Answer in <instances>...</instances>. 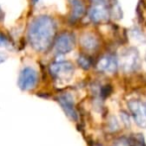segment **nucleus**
<instances>
[{"instance_id": "6", "label": "nucleus", "mask_w": 146, "mask_h": 146, "mask_svg": "<svg viewBox=\"0 0 146 146\" xmlns=\"http://www.w3.org/2000/svg\"><path fill=\"white\" fill-rule=\"evenodd\" d=\"M57 101L62 107L63 111L70 119L77 121L78 114L76 112L75 105H74V99L70 93H62L61 95L57 96Z\"/></svg>"}, {"instance_id": "12", "label": "nucleus", "mask_w": 146, "mask_h": 146, "mask_svg": "<svg viewBox=\"0 0 146 146\" xmlns=\"http://www.w3.org/2000/svg\"><path fill=\"white\" fill-rule=\"evenodd\" d=\"M77 62H78V64H79V66L81 67V68L85 69V70L89 69L90 66H91V60H90V58L87 55L80 54L79 56H78Z\"/></svg>"}, {"instance_id": "9", "label": "nucleus", "mask_w": 146, "mask_h": 146, "mask_svg": "<svg viewBox=\"0 0 146 146\" xmlns=\"http://www.w3.org/2000/svg\"><path fill=\"white\" fill-rule=\"evenodd\" d=\"M128 107L131 112L132 116H133L134 121L136 122L138 126L144 128L146 127V119H145V114L142 109L141 105H140L139 101L137 100H131L128 102Z\"/></svg>"}, {"instance_id": "15", "label": "nucleus", "mask_w": 146, "mask_h": 146, "mask_svg": "<svg viewBox=\"0 0 146 146\" xmlns=\"http://www.w3.org/2000/svg\"><path fill=\"white\" fill-rule=\"evenodd\" d=\"M9 43L8 39L4 36L3 34L0 33V47H4V46H7Z\"/></svg>"}, {"instance_id": "5", "label": "nucleus", "mask_w": 146, "mask_h": 146, "mask_svg": "<svg viewBox=\"0 0 146 146\" xmlns=\"http://www.w3.org/2000/svg\"><path fill=\"white\" fill-rule=\"evenodd\" d=\"M75 46V37L72 33L65 32L60 34L54 41V53L56 55H64L73 50Z\"/></svg>"}, {"instance_id": "14", "label": "nucleus", "mask_w": 146, "mask_h": 146, "mask_svg": "<svg viewBox=\"0 0 146 146\" xmlns=\"http://www.w3.org/2000/svg\"><path fill=\"white\" fill-rule=\"evenodd\" d=\"M118 127H119V125H118V122H117V120H116V118L112 117L111 120L109 121V129L111 130V131H115V130L118 129Z\"/></svg>"}, {"instance_id": "4", "label": "nucleus", "mask_w": 146, "mask_h": 146, "mask_svg": "<svg viewBox=\"0 0 146 146\" xmlns=\"http://www.w3.org/2000/svg\"><path fill=\"white\" fill-rule=\"evenodd\" d=\"M38 82V73L34 68L26 66L20 71L18 77V86L23 91L32 90Z\"/></svg>"}, {"instance_id": "1", "label": "nucleus", "mask_w": 146, "mask_h": 146, "mask_svg": "<svg viewBox=\"0 0 146 146\" xmlns=\"http://www.w3.org/2000/svg\"><path fill=\"white\" fill-rule=\"evenodd\" d=\"M56 22L50 16L40 15L30 22L27 36L30 46L37 52L49 50L55 41Z\"/></svg>"}, {"instance_id": "13", "label": "nucleus", "mask_w": 146, "mask_h": 146, "mask_svg": "<svg viewBox=\"0 0 146 146\" xmlns=\"http://www.w3.org/2000/svg\"><path fill=\"white\" fill-rule=\"evenodd\" d=\"M126 146H146L144 143V140L141 136L138 135L137 137L130 138L126 143Z\"/></svg>"}, {"instance_id": "3", "label": "nucleus", "mask_w": 146, "mask_h": 146, "mask_svg": "<svg viewBox=\"0 0 146 146\" xmlns=\"http://www.w3.org/2000/svg\"><path fill=\"white\" fill-rule=\"evenodd\" d=\"M118 65L124 72H132L140 65L139 53L136 49L129 48L121 53L118 59Z\"/></svg>"}, {"instance_id": "17", "label": "nucleus", "mask_w": 146, "mask_h": 146, "mask_svg": "<svg viewBox=\"0 0 146 146\" xmlns=\"http://www.w3.org/2000/svg\"><path fill=\"white\" fill-rule=\"evenodd\" d=\"M93 4H100V5H108L110 0H90Z\"/></svg>"}, {"instance_id": "10", "label": "nucleus", "mask_w": 146, "mask_h": 146, "mask_svg": "<svg viewBox=\"0 0 146 146\" xmlns=\"http://www.w3.org/2000/svg\"><path fill=\"white\" fill-rule=\"evenodd\" d=\"M79 42L81 44L82 48L87 51H94L99 46L98 38L90 32H86L84 34H82L79 39Z\"/></svg>"}, {"instance_id": "18", "label": "nucleus", "mask_w": 146, "mask_h": 146, "mask_svg": "<svg viewBox=\"0 0 146 146\" xmlns=\"http://www.w3.org/2000/svg\"><path fill=\"white\" fill-rule=\"evenodd\" d=\"M7 60V54L5 52L0 51V64H2L3 62Z\"/></svg>"}, {"instance_id": "22", "label": "nucleus", "mask_w": 146, "mask_h": 146, "mask_svg": "<svg viewBox=\"0 0 146 146\" xmlns=\"http://www.w3.org/2000/svg\"><path fill=\"white\" fill-rule=\"evenodd\" d=\"M38 1H39V0H32V2L34 3V4H35V3H37V2H38Z\"/></svg>"}, {"instance_id": "8", "label": "nucleus", "mask_w": 146, "mask_h": 146, "mask_svg": "<svg viewBox=\"0 0 146 146\" xmlns=\"http://www.w3.org/2000/svg\"><path fill=\"white\" fill-rule=\"evenodd\" d=\"M118 59L111 54H106L99 59L97 63V69L101 72L114 73L118 68Z\"/></svg>"}, {"instance_id": "20", "label": "nucleus", "mask_w": 146, "mask_h": 146, "mask_svg": "<svg viewBox=\"0 0 146 146\" xmlns=\"http://www.w3.org/2000/svg\"><path fill=\"white\" fill-rule=\"evenodd\" d=\"M3 18V11L2 9H1V7H0V20Z\"/></svg>"}, {"instance_id": "16", "label": "nucleus", "mask_w": 146, "mask_h": 146, "mask_svg": "<svg viewBox=\"0 0 146 146\" xmlns=\"http://www.w3.org/2000/svg\"><path fill=\"white\" fill-rule=\"evenodd\" d=\"M111 89H112L111 86H109V85L104 86V87L102 88V96H103V97H106V96H108L110 92H111Z\"/></svg>"}, {"instance_id": "11", "label": "nucleus", "mask_w": 146, "mask_h": 146, "mask_svg": "<svg viewBox=\"0 0 146 146\" xmlns=\"http://www.w3.org/2000/svg\"><path fill=\"white\" fill-rule=\"evenodd\" d=\"M71 6V19L78 20L85 13V7L81 2V0H70Z\"/></svg>"}, {"instance_id": "19", "label": "nucleus", "mask_w": 146, "mask_h": 146, "mask_svg": "<svg viewBox=\"0 0 146 146\" xmlns=\"http://www.w3.org/2000/svg\"><path fill=\"white\" fill-rule=\"evenodd\" d=\"M121 116H122V119H123V121L125 122L126 124H129L130 123V121H129V116H128L127 114L123 113V114H121Z\"/></svg>"}, {"instance_id": "2", "label": "nucleus", "mask_w": 146, "mask_h": 146, "mask_svg": "<svg viewBox=\"0 0 146 146\" xmlns=\"http://www.w3.org/2000/svg\"><path fill=\"white\" fill-rule=\"evenodd\" d=\"M49 71L54 78L60 81H68L72 78L74 73V66L66 60H58L49 66Z\"/></svg>"}, {"instance_id": "7", "label": "nucleus", "mask_w": 146, "mask_h": 146, "mask_svg": "<svg viewBox=\"0 0 146 146\" xmlns=\"http://www.w3.org/2000/svg\"><path fill=\"white\" fill-rule=\"evenodd\" d=\"M110 15V11L107 5L93 4V6L89 10V18L93 23H102L108 20Z\"/></svg>"}, {"instance_id": "21", "label": "nucleus", "mask_w": 146, "mask_h": 146, "mask_svg": "<svg viewBox=\"0 0 146 146\" xmlns=\"http://www.w3.org/2000/svg\"><path fill=\"white\" fill-rule=\"evenodd\" d=\"M143 111H144V114H145V116H146V102H145V104H144V106H143Z\"/></svg>"}]
</instances>
